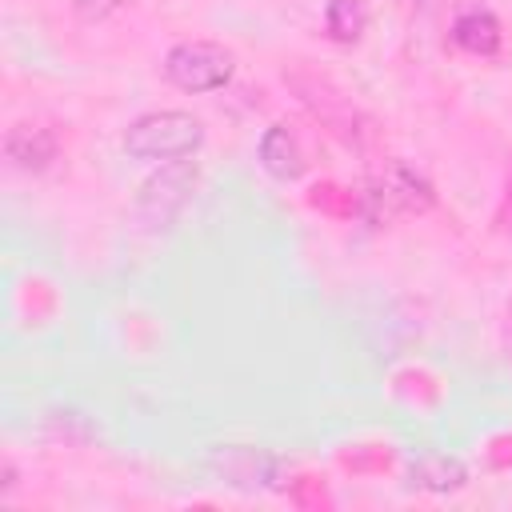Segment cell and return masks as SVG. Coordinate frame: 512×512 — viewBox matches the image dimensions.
<instances>
[{"instance_id": "1", "label": "cell", "mask_w": 512, "mask_h": 512, "mask_svg": "<svg viewBox=\"0 0 512 512\" xmlns=\"http://www.w3.org/2000/svg\"><path fill=\"white\" fill-rule=\"evenodd\" d=\"M204 144V124L192 112L180 108H164V112H148L136 116L124 132V152L136 160H188L196 156Z\"/></svg>"}, {"instance_id": "2", "label": "cell", "mask_w": 512, "mask_h": 512, "mask_svg": "<svg viewBox=\"0 0 512 512\" xmlns=\"http://www.w3.org/2000/svg\"><path fill=\"white\" fill-rule=\"evenodd\" d=\"M432 200H436L432 196V184L416 168L392 160V164H384V172L376 180L364 184L360 212H364L368 224H384V220L404 216V212H428Z\"/></svg>"}, {"instance_id": "3", "label": "cell", "mask_w": 512, "mask_h": 512, "mask_svg": "<svg viewBox=\"0 0 512 512\" xmlns=\"http://www.w3.org/2000/svg\"><path fill=\"white\" fill-rule=\"evenodd\" d=\"M196 180H200V168L192 160H168V164H160L140 184V192H136V204H132L136 220L144 228H152V232L156 228H168L184 212V204L192 200Z\"/></svg>"}, {"instance_id": "4", "label": "cell", "mask_w": 512, "mask_h": 512, "mask_svg": "<svg viewBox=\"0 0 512 512\" xmlns=\"http://www.w3.org/2000/svg\"><path fill=\"white\" fill-rule=\"evenodd\" d=\"M236 56L212 40H184L164 56V76L180 92H216L232 80Z\"/></svg>"}, {"instance_id": "5", "label": "cell", "mask_w": 512, "mask_h": 512, "mask_svg": "<svg viewBox=\"0 0 512 512\" xmlns=\"http://www.w3.org/2000/svg\"><path fill=\"white\" fill-rule=\"evenodd\" d=\"M288 84L300 92V100H304L344 144H360V132L348 128V124H356V108H352L328 80H320V76H312V72H292Z\"/></svg>"}, {"instance_id": "6", "label": "cell", "mask_w": 512, "mask_h": 512, "mask_svg": "<svg viewBox=\"0 0 512 512\" xmlns=\"http://www.w3.org/2000/svg\"><path fill=\"white\" fill-rule=\"evenodd\" d=\"M212 468L236 484V488H272L276 484V456H268L264 448H252V444H228V448H216L212 452Z\"/></svg>"}, {"instance_id": "7", "label": "cell", "mask_w": 512, "mask_h": 512, "mask_svg": "<svg viewBox=\"0 0 512 512\" xmlns=\"http://www.w3.org/2000/svg\"><path fill=\"white\" fill-rule=\"evenodd\" d=\"M4 156L24 168V172H44L52 168V160L60 156V136L48 128V124H32V120H20L8 128L4 136Z\"/></svg>"}, {"instance_id": "8", "label": "cell", "mask_w": 512, "mask_h": 512, "mask_svg": "<svg viewBox=\"0 0 512 512\" xmlns=\"http://www.w3.org/2000/svg\"><path fill=\"white\" fill-rule=\"evenodd\" d=\"M260 168L272 176V180H300L304 176V168H308V160H304V148H300V136L292 132V128H284V124H272V128H264V136H260Z\"/></svg>"}, {"instance_id": "9", "label": "cell", "mask_w": 512, "mask_h": 512, "mask_svg": "<svg viewBox=\"0 0 512 512\" xmlns=\"http://www.w3.org/2000/svg\"><path fill=\"white\" fill-rule=\"evenodd\" d=\"M452 40H456L464 52H472V56H492V52H500L504 32H500V20H496L488 8H468V12L456 16Z\"/></svg>"}, {"instance_id": "10", "label": "cell", "mask_w": 512, "mask_h": 512, "mask_svg": "<svg viewBox=\"0 0 512 512\" xmlns=\"http://www.w3.org/2000/svg\"><path fill=\"white\" fill-rule=\"evenodd\" d=\"M408 480L424 492H460L468 484V468L456 460V456H444V452H428L420 460H412L408 468Z\"/></svg>"}, {"instance_id": "11", "label": "cell", "mask_w": 512, "mask_h": 512, "mask_svg": "<svg viewBox=\"0 0 512 512\" xmlns=\"http://www.w3.org/2000/svg\"><path fill=\"white\" fill-rule=\"evenodd\" d=\"M324 28H328V36H332L336 44L360 40V32L368 28V4H364V0H328Z\"/></svg>"}, {"instance_id": "12", "label": "cell", "mask_w": 512, "mask_h": 512, "mask_svg": "<svg viewBox=\"0 0 512 512\" xmlns=\"http://www.w3.org/2000/svg\"><path fill=\"white\" fill-rule=\"evenodd\" d=\"M504 348L512 356V300H508V320H504Z\"/></svg>"}, {"instance_id": "13", "label": "cell", "mask_w": 512, "mask_h": 512, "mask_svg": "<svg viewBox=\"0 0 512 512\" xmlns=\"http://www.w3.org/2000/svg\"><path fill=\"white\" fill-rule=\"evenodd\" d=\"M96 8H112V4H120V0H92Z\"/></svg>"}, {"instance_id": "14", "label": "cell", "mask_w": 512, "mask_h": 512, "mask_svg": "<svg viewBox=\"0 0 512 512\" xmlns=\"http://www.w3.org/2000/svg\"><path fill=\"white\" fill-rule=\"evenodd\" d=\"M508 192H512V176H508Z\"/></svg>"}]
</instances>
